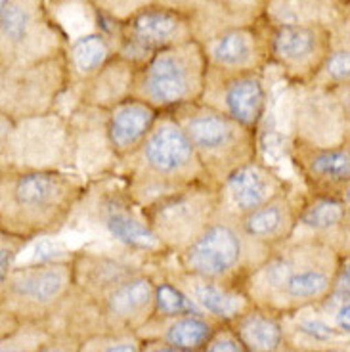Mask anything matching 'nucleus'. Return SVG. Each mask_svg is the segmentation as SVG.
Returning a JSON list of instances; mask_svg holds the SVG:
<instances>
[{
  "instance_id": "nucleus-1",
  "label": "nucleus",
  "mask_w": 350,
  "mask_h": 352,
  "mask_svg": "<svg viewBox=\"0 0 350 352\" xmlns=\"http://www.w3.org/2000/svg\"><path fill=\"white\" fill-rule=\"evenodd\" d=\"M349 256L327 241L293 236L270 249L243 283L251 305L289 314L314 307L327 297L342 258Z\"/></svg>"
},
{
  "instance_id": "nucleus-2",
  "label": "nucleus",
  "mask_w": 350,
  "mask_h": 352,
  "mask_svg": "<svg viewBox=\"0 0 350 352\" xmlns=\"http://www.w3.org/2000/svg\"><path fill=\"white\" fill-rule=\"evenodd\" d=\"M88 182L87 176L75 168L0 165V234L31 243L62 236Z\"/></svg>"
},
{
  "instance_id": "nucleus-3",
  "label": "nucleus",
  "mask_w": 350,
  "mask_h": 352,
  "mask_svg": "<svg viewBox=\"0 0 350 352\" xmlns=\"http://www.w3.org/2000/svg\"><path fill=\"white\" fill-rule=\"evenodd\" d=\"M111 173L142 209L190 186L210 182L182 126L171 113L159 115L144 142Z\"/></svg>"
},
{
  "instance_id": "nucleus-4",
  "label": "nucleus",
  "mask_w": 350,
  "mask_h": 352,
  "mask_svg": "<svg viewBox=\"0 0 350 352\" xmlns=\"http://www.w3.org/2000/svg\"><path fill=\"white\" fill-rule=\"evenodd\" d=\"M67 230L85 232L92 238L88 243L111 247L149 264H163L171 258L149 228L144 209L113 173L88 182Z\"/></svg>"
},
{
  "instance_id": "nucleus-5",
  "label": "nucleus",
  "mask_w": 350,
  "mask_h": 352,
  "mask_svg": "<svg viewBox=\"0 0 350 352\" xmlns=\"http://www.w3.org/2000/svg\"><path fill=\"white\" fill-rule=\"evenodd\" d=\"M171 115L182 126L212 184L219 186L232 170L263 153L261 131L247 129L201 100Z\"/></svg>"
},
{
  "instance_id": "nucleus-6",
  "label": "nucleus",
  "mask_w": 350,
  "mask_h": 352,
  "mask_svg": "<svg viewBox=\"0 0 350 352\" xmlns=\"http://www.w3.org/2000/svg\"><path fill=\"white\" fill-rule=\"evenodd\" d=\"M73 253L19 261L10 272L0 308L21 324H46L54 329L75 291Z\"/></svg>"
},
{
  "instance_id": "nucleus-7",
  "label": "nucleus",
  "mask_w": 350,
  "mask_h": 352,
  "mask_svg": "<svg viewBox=\"0 0 350 352\" xmlns=\"http://www.w3.org/2000/svg\"><path fill=\"white\" fill-rule=\"evenodd\" d=\"M266 253V249L247 238L236 220L219 211L190 243L176 251L166 263L180 272L243 287Z\"/></svg>"
},
{
  "instance_id": "nucleus-8",
  "label": "nucleus",
  "mask_w": 350,
  "mask_h": 352,
  "mask_svg": "<svg viewBox=\"0 0 350 352\" xmlns=\"http://www.w3.org/2000/svg\"><path fill=\"white\" fill-rule=\"evenodd\" d=\"M207 60L197 38L168 46L136 65L132 96L159 113L199 102L207 79Z\"/></svg>"
},
{
  "instance_id": "nucleus-9",
  "label": "nucleus",
  "mask_w": 350,
  "mask_h": 352,
  "mask_svg": "<svg viewBox=\"0 0 350 352\" xmlns=\"http://www.w3.org/2000/svg\"><path fill=\"white\" fill-rule=\"evenodd\" d=\"M69 38L48 0H10L0 16V67L58 58L65 52Z\"/></svg>"
},
{
  "instance_id": "nucleus-10",
  "label": "nucleus",
  "mask_w": 350,
  "mask_h": 352,
  "mask_svg": "<svg viewBox=\"0 0 350 352\" xmlns=\"http://www.w3.org/2000/svg\"><path fill=\"white\" fill-rule=\"evenodd\" d=\"M268 44V67L287 87H308L329 56L337 27L320 21H272L263 18ZM342 25V23H341Z\"/></svg>"
},
{
  "instance_id": "nucleus-11",
  "label": "nucleus",
  "mask_w": 350,
  "mask_h": 352,
  "mask_svg": "<svg viewBox=\"0 0 350 352\" xmlns=\"http://www.w3.org/2000/svg\"><path fill=\"white\" fill-rule=\"evenodd\" d=\"M69 88L63 54L46 62L0 69V113L16 121L56 113Z\"/></svg>"
},
{
  "instance_id": "nucleus-12",
  "label": "nucleus",
  "mask_w": 350,
  "mask_h": 352,
  "mask_svg": "<svg viewBox=\"0 0 350 352\" xmlns=\"http://www.w3.org/2000/svg\"><path fill=\"white\" fill-rule=\"evenodd\" d=\"M219 211V186L212 182L190 186L144 207L149 228L171 256L190 243Z\"/></svg>"
},
{
  "instance_id": "nucleus-13",
  "label": "nucleus",
  "mask_w": 350,
  "mask_h": 352,
  "mask_svg": "<svg viewBox=\"0 0 350 352\" xmlns=\"http://www.w3.org/2000/svg\"><path fill=\"white\" fill-rule=\"evenodd\" d=\"M117 56L134 65L157 50L195 38L193 21L178 6L155 0L113 31Z\"/></svg>"
},
{
  "instance_id": "nucleus-14",
  "label": "nucleus",
  "mask_w": 350,
  "mask_h": 352,
  "mask_svg": "<svg viewBox=\"0 0 350 352\" xmlns=\"http://www.w3.org/2000/svg\"><path fill=\"white\" fill-rule=\"evenodd\" d=\"M283 146L303 192L349 199L350 140L316 144L289 134Z\"/></svg>"
},
{
  "instance_id": "nucleus-15",
  "label": "nucleus",
  "mask_w": 350,
  "mask_h": 352,
  "mask_svg": "<svg viewBox=\"0 0 350 352\" xmlns=\"http://www.w3.org/2000/svg\"><path fill=\"white\" fill-rule=\"evenodd\" d=\"M268 71H212L207 69L201 102L219 109L239 124L263 131L270 109Z\"/></svg>"
},
{
  "instance_id": "nucleus-16",
  "label": "nucleus",
  "mask_w": 350,
  "mask_h": 352,
  "mask_svg": "<svg viewBox=\"0 0 350 352\" xmlns=\"http://www.w3.org/2000/svg\"><path fill=\"white\" fill-rule=\"evenodd\" d=\"M203 52L212 71H268V44L263 18L220 27L203 36Z\"/></svg>"
},
{
  "instance_id": "nucleus-17",
  "label": "nucleus",
  "mask_w": 350,
  "mask_h": 352,
  "mask_svg": "<svg viewBox=\"0 0 350 352\" xmlns=\"http://www.w3.org/2000/svg\"><path fill=\"white\" fill-rule=\"evenodd\" d=\"M293 182L281 175L270 161L259 157L237 167L219 184L220 212L230 219H241L289 190Z\"/></svg>"
},
{
  "instance_id": "nucleus-18",
  "label": "nucleus",
  "mask_w": 350,
  "mask_h": 352,
  "mask_svg": "<svg viewBox=\"0 0 350 352\" xmlns=\"http://www.w3.org/2000/svg\"><path fill=\"white\" fill-rule=\"evenodd\" d=\"M300 199L303 188L298 190V186L293 184L283 194L264 203L263 207L237 219V226L251 241L270 251L295 236Z\"/></svg>"
},
{
  "instance_id": "nucleus-19",
  "label": "nucleus",
  "mask_w": 350,
  "mask_h": 352,
  "mask_svg": "<svg viewBox=\"0 0 350 352\" xmlns=\"http://www.w3.org/2000/svg\"><path fill=\"white\" fill-rule=\"evenodd\" d=\"M163 270L184 289L201 314L219 324H232L251 307V300L243 287L180 272L168 263H163Z\"/></svg>"
},
{
  "instance_id": "nucleus-20",
  "label": "nucleus",
  "mask_w": 350,
  "mask_h": 352,
  "mask_svg": "<svg viewBox=\"0 0 350 352\" xmlns=\"http://www.w3.org/2000/svg\"><path fill=\"white\" fill-rule=\"evenodd\" d=\"M159 111L138 98H127L113 107L105 109L102 119L107 150L115 165L140 146L159 119Z\"/></svg>"
},
{
  "instance_id": "nucleus-21",
  "label": "nucleus",
  "mask_w": 350,
  "mask_h": 352,
  "mask_svg": "<svg viewBox=\"0 0 350 352\" xmlns=\"http://www.w3.org/2000/svg\"><path fill=\"white\" fill-rule=\"evenodd\" d=\"M349 199L303 192L295 236L327 241L349 253Z\"/></svg>"
},
{
  "instance_id": "nucleus-22",
  "label": "nucleus",
  "mask_w": 350,
  "mask_h": 352,
  "mask_svg": "<svg viewBox=\"0 0 350 352\" xmlns=\"http://www.w3.org/2000/svg\"><path fill=\"white\" fill-rule=\"evenodd\" d=\"M281 320L287 352L349 351V335H342L333 326L329 316L318 305L283 314Z\"/></svg>"
},
{
  "instance_id": "nucleus-23",
  "label": "nucleus",
  "mask_w": 350,
  "mask_h": 352,
  "mask_svg": "<svg viewBox=\"0 0 350 352\" xmlns=\"http://www.w3.org/2000/svg\"><path fill=\"white\" fill-rule=\"evenodd\" d=\"M136 65L121 56H115L111 62L94 73L90 79L69 88L75 107H90L98 111H105L115 104L132 96Z\"/></svg>"
},
{
  "instance_id": "nucleus-24",
  "label": "nucleus",
  "mask_w": 350,
  "mask_h": 352,
  "mask_svg": "<svg viewBox=\"0 0 350 352\" xmlns=\"http://www.w3.org/2000/svg\"><path fill=\"white\" fill-rule=\"evenodd\" d=\"M219 326V322H215L199 312L180 314V316L173 318H151L138 331V337L163 341V343L173 344L182 351L199 352Z\"/></svg>"
},
{
  "instance_id": "nucleus-25",
  "label": "nucleus",
  "mask_w": 350,
  "mask_h": 352,
  "mask_svg": "<svg viewBox=\"0 0 350 352\" xmlns=\"http://www.w3.org/2000/svg\"><path fill=\"white\" fill-rule=\"evenodd\" d=\"M115 56H117L115 38L105 31L96 29V31L69 38L63 58L69 71L71 87L90 79L94 73L111 62Z\"/></svg>"
},
{
  "instance_id": "nucleus-26",
  "label": "nucleus",
  "mask_w": 350,
  "mask_h": 352,
  "mask_svg": "<svg viewBox=\"0 0 350 352\" xmlns=\"http://www.w3.org/2000/svg\"><path fill=\"white\" fill-rule=\"evenodd\" d=\"M230 326L247 352H285L281 314L251 305Z\"/></svg>"
},
{
  "instance_id": "nucleus-27",
  "label": "nucleus",
  "mask_w": 350,
  "mask_h": 352,
  "mask_svg": "<svg viewBox=\"0 0 350 352\" xmlns=\"http://www.w3.org/2000/svg\"><path fill=\"white\" fill-rule=\"evenodd\" d=\"M263 18L272 21H320L337 27L349 21V0H266Z\"/></svg>"
},
{
  "instance_id": "nucleus-28",
  "label": "nucleus",
  "mask_w": 350,
  "mask_h": 352,
  "mask_svg": "<svg viewBox=\"0 0 350 352\" xmlns=\"http://www.w3.org/2000/svg\"><path fill=\"white\" fill-rule=\"evenodd\" d=\"M308 87L324 88V90H347V88H350L349 21L335 29L331 52L325 58L322 69Z\"/></svg>"
},
{
  "instance_id": "nucleus-29",
  "label": "nucleus",
  "mask_w": 350,
  "mask_h": 352,
  "mask_svg": "<svg viewBox=\"0 0 350 352\" xmlns=\"http://www.w3.org/2000/svg\"><path fill=\"white\" fill-rule=\"evenodd\" d=\"M192 312H199V310L186 295L184 289L173 278L166 276L161 264L157 270V280H155V300H153L151 318H173L180 314H192Z\"/></svg>"
},
{
  "instance_id": "nucleus-30",
  "label": "nucleus",
  "mask_w": 350,
  "mask_h": 352,
  "mask_svg": "<svg viewBox=\"0 0 350 352\" xmlns=\"http://www.w3.org/2000/svg\"><path fill=\"white\" fill-rule=\"evenodd\" d=\"M87 2L94 12L98 29L113 35L115 29L123 21L155 0H87Z\"/></svg>"
},
{
  "instance_id": "nucleus-31",
  "label": "nucleus",
  "mask_w": 350,
  "mask_h": 352,
  "mask_svg": "<svg viewBox=\"0 0 350 352\" xmlns=\"http://www.w3.org/2000/svg\"><path fill=\"white\" fill-rule=\"evenodd\" d=\"M142 339L131 331H102L85 337L77 352H140Z\"/></svg>"
},
{
  "instance_id": "nucleus-32",
  "label": "nucleus",
  "mask_w": 350,
  "mask_h": 352,
  "mask_svg": "<svg viewBox=\"0 0 350 352\" xmlns=\"http://www.w3.org/2000/svg\"><path fill=\"white\" fill-rule=\"evenodd\" d=\"M54 329L46 324H21L0 339V352H36Z\"/></svg>"
},
{
  "instance_id": "nucleus-33",
  "label": "nucleus",
  "mask_w": 350,
  "mask_h": 352,
  "mask_svg": "<svg viewBox=\"0 0 350 352\" xmlns=\"http://www.w3.org/2000/svg\"><path fill=\"white\" fill-rule=\"evenodd\" d=\"M29 245H31V241H27V239L0 234V297L6 287L10 272L21 261V256L29 249Z\"/></svg>"
},
{
  "instance_id": "nucleus-34",
  "label": "nucleus",
  "mask_w": 350,
  "mask_h": 352,
  "mask_svg": "<svg viewBox=\"0 0 350 352\" xmlns=\"http://www.w3.org/2000/svg\"><path fill=\"white\" fill-rule=\"evenodd\" d=\"M199 352H247L230 324H220Z\"/></svg>"
},
{
  "instance_id": "nucleus-35",
  "label": "nucleus",
  "mask_w": 350,
  "mask_h": 352,
  "mask_svg": "<svg viewBox=\"0 0 350 352\" xmlns=\"http://www.w3.org/2000/svg\"><path fill=\"white\" fill-rule=\"evenodd\" d=\"M83 339L77 335L63 331V329H54L50 337L44 341L36 352H77Z\"/></svg>"
},
{
  "instance_id": "nucleus-36",
  "label": "nucleus",
  "mask_w": 350,
  "mask_h": 352,
  "mask_svg": "<svg viewBox=\"0 0 350 352\" xmlns=\"http://www.w3.org/2000/svg\"><path fill=\"white\" fill-rule=\"evenodd\" d=\"M19 326H21V322H19L18 318L12 316L10 312L0 308V339L10 335L12 331H16Z\"/></svg>"
},
{
  "instance_id": "nucleus-37",
  "label": "nucleus",
  "mask_w": 350,
  "mask_h": 352,
  "mask_svg": "<svg viewBox=\"0 0 350 352\" xmlns=\"http://www.w3.org/2000/svg\"><path fill=\"white\" fill-rule=\"evenodd\" d=\"M140 352H190L176 349L173 344H166L163 341H153V339H142Z\"/></svg>"
},
{
  "instance_id": "nucleus-38",
  "label": "nucleus",
  "mask_w": 350,
  "mask_h": 352,
  "mask_svg": "<svg viewBox=\"0 0 350 352\" xmlns=\"http://www.w3.org/2000/svg\"><path fill=\"white\" fill-rule=\"evenodd\" d=\"M10 4V0H0V16L4 14V10H6V6Z\"/></svg>"
},
{
  "instance_id": "nucleus-39",
  "label": "nucleus",
  "mask_w": 350,
  "mask_h": 352,
  "mask_svg": "<svg viewBox=\"0 0 350 352\" xmlns=\"http://www.w3.org/2000/svg\"><path fill=\"white\" fill-rule=\"evenodd\" d=\"M285 352H287V351H285ZM341 352H349V351H341Z\"/></svg>"
},
{
  "instance_id": "nucleus-40",
  "label": "nucleus",
  "mask_w": 350,
  "mask_h": 352,
  "mask_svg": "<svg viewBox=\"0 0 350 352\" xmlns=\"http://www.w3.org/2000/svg\"><path fill=\"white\" fill-rule=\"evenodd\" d=\"M0 69H2V67H0Z\"/></svg>"
}]
</instances>
